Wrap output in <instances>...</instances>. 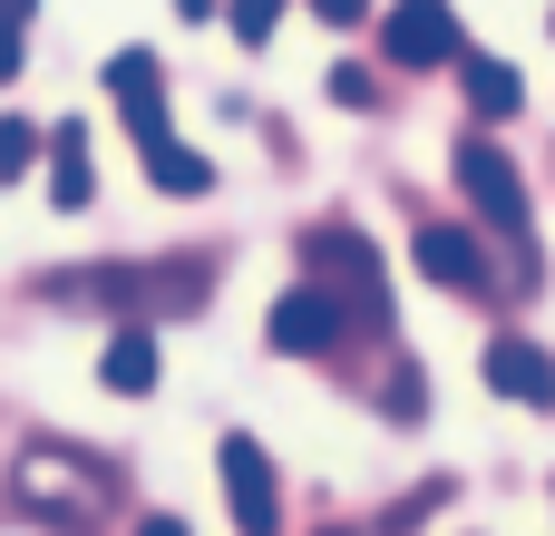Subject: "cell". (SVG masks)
Instances as JSON below:
<instances>
[{
  "mask_svg": "<svg viewBox=\"0 0 555 536\" xmlns=\"http://www.w3.org/2000/svg\"><path fill=\"white\" fill-rule=\"evenodd\" d=\"M49 303H78V312H195V303H205V264H107V273H59Z\"/></svg>",
  "mask_w": 555,
  "mask_h": 536,
  "instance_id": "6da1fadb",
  "label": "cell"
},
{
  "mask_svg": "<svg viewBox=\"0 0 555 536\" xmlns=\"http://www.w3.org/2000/svg\"><path fill=\"white\" fill-rule=\"evenodd\" d=\"M0 518H20V527H88L98 518V469L59 459V449H29V459H10Z\"/></svg>",
  "mask_w": 555,
  "mask_h": 536,
  "instance_id": "7a4b0ae2",
  "label": "cell"
},
{
  "mask_svg": "<svg viewBox=\"0 0 555 536\" xmlns=\"http://www.w3.org/2000/svg\"><path fill=\"white\" fill-rule=\"evenodd\" d=\"M312 273L341 293L351 332H390V283H380V254H371L351 225H322V234H312Z\"/></svg>",
  "mask_w": 555,
  "mask_h": 536,
  "instance_id": "3957f363",
  "label": "cell"
},
{
  "mask_svg": "<svg viewBox=\"0 0 555 536\" xmlns=\"http://www.w3.org/2000/svg\"><path fill=\"white\" fill-rule=\"evenodd\" d=\"M273 352H293V361H312V352H332V342H351V312H341V293L322 283V273H302L283 303H273Z\"/></svg>",
  "mask_w": 555,
  "mask_h": 536,
  "instance_id": "277c9868",
  "label": "cell"
},
{
  "mask_svg": "<svg viewBox=\"0 0 555 536\" xmlns=\"http://www.w3.org/2000/svg\"><path fill=\"white\" fill-rule=\"evenodd\" d=\"M127 127H137V156H146V176H156L166 195H205V186H215V166L166 127V98H156V88H146V98H127Z\"/></svg>",
  "mask_w": 555,
  "mask_h": 536,
  "instance_id": "5b68a950",
  "label": "cell"
},
{
  "mask_svg": "<svg viewBox=\"0 0 555 536\" xmlns=\"http://www.w3.org/2000/svg\"><path fill=\"white\" fill-rule=\"evenodd\" d=\"M459 186H468V205H478V215L527 254V186H517V166H507L488 137H468V146H459Z\"/></svg>",
  "mask_w": 555,
  "mask_h": 536,
  "instance_id": "8992f818",
  "label": "cell"
},
{
  "mask_svg": "<svg viewBox=\"0 0 555 536\" xmlns=\"http://www.w3.org/2000/svg\"><path fill=\"white\" fill-rule=\"evenodd\" d=\"M215 469H224V508H234V527H273L283 518V498H273V459H263V439H244V430H224V449H215Z\"/></svg>",
  "mask_w": 555,
  "mask_h": 536,
  "instance_id": "52a82bcc",
  "label": "cell"
},
{
  "mask_svg": "<svg viewBox=\"0 0 555 536\" xmlns=\"http://www.w3.org/2000/svg\"><path fill=\"white\" fill-rule=\"evenodd\" d=\"M488 391L517 400V410H555V352H546V342H527V332L488 342Z\"/></svg>",
  "mask_w": 555,
  "mask_h": 536,
  "instance_id": "ba28073f",
  "label": "cell"
},
{
  "mask_svg": "<svg viewBox=\"0 0 555 536\" xmlns=\"http://www.w3.org/2000/svg\"><path fill=\"white\" fill-rule=\"evenodd\" d=\"M380 39H390L400 68H439V59H459V20H449V0H400Z\"/></svg>",
  "mask_w": 555,
  "mask_h": 536,
  "instance_id": "9c48e42d",
  "label": "cell"
},
{
  "mask_svg": "<svg viewBox=\"0 0 555 536\" xmlns=\"http://www.w3.org/2000/svg\"><path fill=\"white\" fill-rule=\"evenodd\" d=\"M420 273L449 283V293H488V283H498V273H488V244H478L468 225H420Z\"/></svg>",
  "mask_w": 555,
  "mask_h": 536,
  "instance_id": "30bf717a",
  "label": "cell"
},
{
  "mask_svg": "<svg viewBox=\"0 0 555 536\" xmlns=\"http://www.w3.org/2000/svg\"><path fill=\"white\" fill-rule=\"evenodd\" d=\"M88 195H98V156H88V127L68 117V127H49V205L88 215Z\"/></svg>",
  "mask_w": 555,
  "mask_h": 536,
  "instance_id": "8fae6325",
  "label": "cell"
},
{
  "mask_svg": "<svg viewBox=\"0 0 555 536\" xmlns=\"http://www.w3.org/2000/svg\"><path fill=\"white\" fill-rule=\"evenodd\" d=\"M156 371H166V352H156V332H146V322H127V332L107 342V361H98V381H107L117 400H146V391H156Z\"/></svg>",
  "mask_w": 555,
  "mask_h": 536,
  "instance_id": "7c38bea8",
  "label": "cell"
},
{
  "mask_svg": "<svg viewBox=\"0 0 555 536\" xmlns=\"http://www.w3.org/2000/svg\"><path fill=\"white\" fill-rule=\"evenodd\" d=\"M459 88H468L478 117H517V107H527V78H517L507 59H488V49H459Z\"/></svg>",
  "mask_w": 555,
  "mask_h": 536,
  "instance_id": "4fadbf2b",
  "label": "cell"
},
{
  "mask_svg": "<svg viewBox=\"0 0 555 536\" xmlns=\"http://www.w3.org/2000/svg\"><path fill=\"white\" fill-rule=\"evenodd\" d=\"M39 146H49V137H39L29 117H0V186H20V176L39 166Z\"/></svg>",
  "mask_w": 555,
  "mask_h": 536,
  "instance_id": "5bb4252c",
  "label": "cell"
},
{
  "mask_svg": "<svg viewBox=\"0 0 555 536\" xmlns=\"http://www.w3.org/2000/svg\"><path fill=\"white\" fill-rule=\"evenodd\" d=\"M107 88H117V98H146V88H156V49H117V59H107Z\"/></svg>",
  "mask_w": 555,
  "mask_h": 536,
  "instance_id": "9a60e30c",
  "label": "cell"
},
{
  "mask_svg": "<svg viewBox=\"0 0 555 536\" xmlns=\"http://www.w3.org/2000/svg\"><path fill=\"white\" fill-rule=\"evenodd\" d=\"M332 98H341V107H371V98H380V78H371L361 59H341V68H332Z\"/></svg>",
  "mask_w": 555,
  "mask_h": 536,
  "instance_id": "2e32d148",
  "label": "cell"
},
{
  "mask_svg": "<svg viewBox=\"0 0 555 536\" xmlns=\"http://www.w3.org/2000/svg\"><path fill=\"white\" fill-rule=\"evenodd\" d=\"M273 10L283 0H234V39H273Z\"/></svg>",
  "mask_w": 555,
  "mask_h": 536,
  "instance_id": "e0dca14e",
  "label": "cell"
},
{
  "mask_svg": "<svg viewBox=\"0 0 555 536\" xmlns=\"http://www.w3.org/2000/svg\"><path fill=\"white\" fill-rule=\"evenodd\" d=\"M20 59H29V39H20V20H10V10H0V88H10V78H20Z\"/></svg>",
  "mask_w": 555,
  "mask_h": 536,
  "instance_id": "ac0fdd59",
  "label": "cell"
},
{
  "mask_svg": "<svg viewBox=\"0 0 555 536\" xmlns=\"http://www.w3.org/2000/svg\"><path fill=\"white\" fill-rule=\"evenodd\" d=\"M420 400H429V381H420V371H400V381H390V410H400V420H420Z\"/></svg>",
  "mask_w": 555,
  "mask_h": 536,
  "instance_id": "d6986e66",
  "label": "cell"
},
{
  "mask_svg": "<svg viewBox=\"0 0 555 536\" xmlns=\"http://www.w3.org/2000/svg\"><path fill=\"white\" fill-rule=\"evenodd\" d=\"M312 10H322V20H332V29H361V20H371V10H380V0H312Z\"/></svg>",
  "mask_w": 555,
  "mask_h": 536,
  "instance_id": "ffe728a7",
  "label": "cell"
},
{
  "mask_svg": "<svg viewBox=\"0 0 555 536\" xmlns=\"http://www.w3.org/2000/svg\"><path fill=\"white\" fill-rule=\"evenodd\" d=\"M0 10H10V20H29V0H0Z\"/></svg>",
  "mask_w": 555,
  "mask_h": 536,
  "instance_id": "44dd1931",
  "label": "cell"
}]
</instances>
